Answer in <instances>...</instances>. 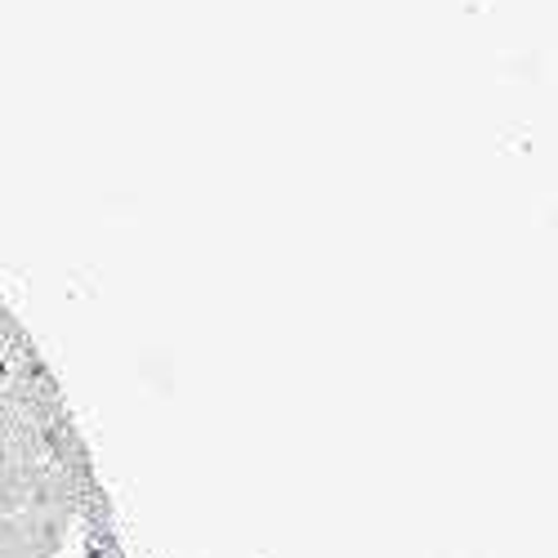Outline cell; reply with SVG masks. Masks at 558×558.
<instances>
[{"label": "cell", "mask_w": 558, "mask_h": 558, "mask_svg": "<svg viewBox=\"0 0 558 558\" xmlns=\"http://www.w3.org/2000/svg\"><path fill=\"white\" fill-rule=\"evenodd\" d=\"M72 519L45 509H14L0 519V558H59Z\"/></svg>", "instance_id": "1"}]
</instances>
